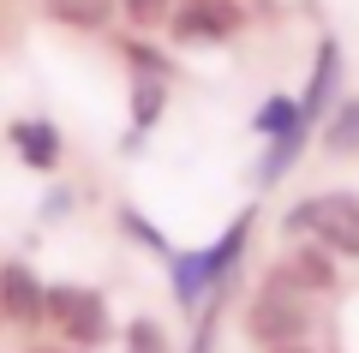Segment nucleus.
I'll use <instances>...</instances> for the list:
<instances>
[{
  "label": "nucleus",
  "instance_id": "f03ea898",
  "mask_svg": "<svg viewBox=\"0 0 359 353\" xmlns=\"http://www.w3.org/2000/svg\"><path fill=\"white\" fill-rule=\"evenodd\" d=\"M245 324H252V335L269 341V347H294V341L306 335V324H311L306 293H299L287 276H269L264 288H257V300H252V312H245Z\"/></svg>",
  "mask_w": 359,
  "mask_h": 353
},
{
  "label": "nucleus",
  "instance_id": "1a4fd4ad",
  "mask_svg": "<svg viewBox=\"0 0 359 353\" xmlns=\"http://www.w3.org/2000/svg\"><path fill=\"white\" fill-rule=\"evenodd\" d=\"M48 13L72 30H102L108 13H114V0H48Z\"/></svg>",
  "mask_w": 359,
  "mask_h": 353
},
{
  "label": "nucleus",
  "instance_id": "ddd939ff",
  "mask_svg": "<svg viewBox=\"0 0 359 353\" xmlns=\"http://www.w3.org/2000/svg\"><path fill=\"white\" fill-rule=\"evenodd\" d=\"M126 353H168V341H162V329H156L150 317H138V324L126 329Z\"/></svg>",
  "mask_w": 359,
  "mask_h": 353
},
{
  "label": "nucleus",
  "instance_id": "20e7f679",
  "mask_svg": "<svg viewBox=\"0 0 359 353\" xmlns=\"http://www.w3.org/2000/svg\"><path fill=\"white\" fill-rule=\"evenodd\" d=\"M42 317L54 329H66L72 341H102L108 335V305H102V293H90V288H54Z\"/></svg>",
  "mask_w": 359,
  "mask_h": 353
},
{
  "label": "nucleus",
  "instance_id": "2eb2a0df",
  "mask_svg": "<svg viewBox=\"0 0 359 353\" xmlns=\"http://www.w3.org/2000/svg\"><path fill=\"white\" fill-rule=\"evenodd\" d=\"M276 353H306V347H276Z\"/></svg>",
  "mask_w": 359,
  "mask_h": 353
},
{
  "label": "nucleus",
  "instance_id": "7ed1b4c3",
  "mask_svg": "<svg viewBox=\"0 0 359 353\" xmlns=\"http://www.w3.org/2000/svg\"><path fill=\"white\" fill-rule=\"evenodd\" d=\"M245 227H252V215H240V222L228 227V240H222V246L174 258V288H180V300H186V305H198V293H204L210 281H222V276H228V264L240 258V246H245Z\"/></svg>",
  "mask_w": 359,
  "mask_h": 353
},
{
  "label": "nucleus",
  "instance_id": "423d86ee",
  "mask_svg": "<svg viewBox=\"0 0 359 353\" xmlns=\"http://www.w3.org/2000/svg\"><path fill=\"white\" fill-rule=\"evenodd\" d=\"M282 276L294 281L299 293H306V288H318V293H323V288H335V264H330V252H323V246H318V252H311V246H306V252H294Z\"/></svg>",
  "mask_w": 359,
  "mask_h": 353
},
{
  "label": "nucleus",
  "instance_id": "6e6552de",
  "mask_svg": "<svg viewBox=\"0 0 359 353\" xmlns=\"http://www.w3.org/2000/svg\"><path fill=\"white\" fill-rule=\"evenodd\" d=\"M13 144H18L36 168H54V162H60V138H54V126H42V120H18V126H13Z\"/></svg>",
  "mask_w": 359,
  "mask_h": 353
},
{
  "label": "nucleus",
  "instance_id": "0eeeda50",
  "mask_svg": "<svg viewBox=\"0 0 359 353\" xmlns=\"http://www.w3.org/2000/svg\"><path fill=\"white\" fill-rule=\"evenodd\" d=\"M335 78H341V48H335V42H323V54H318V72H311V90H306V102H299V114H318L323 102L335 96Z\"/></svg>",
  "mask_w": 359,
  "mask_h": 353
},
{
  "label": "nucleus",
  "instance_id": "9b49d317",
  "mask_svg": "<svg viewBox=\"0 0 359 353\" xmlns=\"http://www.w3.org/2000/svg\"><path fill=\"white\" fill-rule=\"evenodd\" d=\"M156 114H162V84H156V78H138V84H132V126L150 132Z\"/></svg>",
  "mask_w": 359,
  "mask_h": 353
},
{
  "label": "nucleus",
  "instance_id": "39448f33",
  "mask_svg": "<svg viewBox=\"0 0 359 353\" xmlns=\"http://www.w3.org/2000/svg\"><path fill=\"white\" fill-rule=\"evenodd\" d=\"M0 312L13 317V324H42L48 293H42L36 269H25V264H6V269H0Z\"/></svg>",
  "mask_w": 359,
  "mask_h": 353
},
{
  "label": "nucleus",
  "instance_id": "f257e3e1",
  "mask_svg": "<svg viewBox=\"0 0 359 353\" xmlns=\"http://www.w3.org/2000/svg\"><path fill=\"white\" fill-rule=\"evenodd\" d=\"M294 234H311L330 258H359V198L353 192H323V198H306L294 215H287Z\"/></svg>",
  "mask_w": 359,
  "mask_h": 353
},
{
  "label": "nucleus",
  "instance_id": "4468645a",
  "mask_svg": "<svg viewBox=\"0 0 359 353\" xmlns=\"http://www.w3.org/2000/svg\"><path fill=\"white\" fill-rule=\"evenodd\" d=\"M174 13V0H126V18L132 25H162Z\"/></svg>",
  "mask_w": 359,
  "mask_h": 353
},
{
  "label": "nucleus",
  "instance_id": "9d476101",
  "mask_svg": "<svg viewBox=\"0 0 359 353\" xmlns=\"http://www.w3.org/2000/svg\"><path fill=\"white\" fill-rule=\"evenodd\" d=\"M228 25H233V18L216 13V6H204V13H180V18H174V30H180V36H192V42H216Z\"/></svg>",
  "mask_w": 359,
  "mask_h": 353
},
{
  "label": "nucleus",
  "instance_id": "f8f14e48",
  "mask_svg": "<svg viewBox=\"0 0 359 353\" xmlns=\"http://www.w3.org/2000/svg\"><path fill=\"white\" fill-rule=\"evenodd\" d=\"M330 150H359V102H347L335 114V132H330Z\"/></svg>",
  "mask_w": 359,
  "mask_h": 353
}]
</instances>
